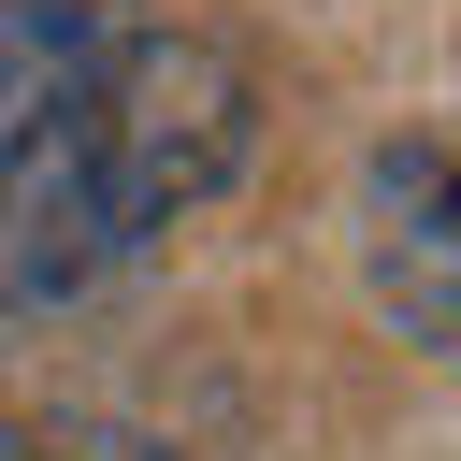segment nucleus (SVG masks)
Returning <instances> with one entry per match:
<instances>
[{"instance_id": "f257e3e1", "label": "nucleus", "mask_w": 461, "mask_h": 461, "mask_svg": "<svg viewBox=\"0 0 461 461\" xmlns=\"http://www.w3.org/2000/svg\"><path fill=\"white\" fill-rule=\"evenodd\" d=\"M259 86L202 29H115L58 101L0 130V331L144 259L173 216H202L245 173Z\"/></svg>"}, {"instance_id": "f03ea898", "label": "nucleus", "mask_w": 461, "mask_h": 461, "mask_svg": "<svg viewBox=\"0 0 461 461\" xmlns=\"http://www.w3.org/2000/svg\"><path fill=\"white\" fill-rule=\"evenodd\" d=\"M360 288L389 303V331L461 360V144L389 130L360 158Z\"/></svg>"}, {"instance_id": "7ed1b4c3", "label": "nucleus", "mask_w": 461, "mask_h": 461, "mask_svg": "<svg viewBox=\"0 0 461 461\" xmlns=\"http://www.w3.org/2000/svg\"><path fill=\"white\" fill-rule=\"evenodd\" d=\"M115 29H130V0H0V130L29 101H58Z\"/></svg>"}, {"instance_id": "20e7f679", "label": "nucleus", "mask_w": 461, "mask_h": 461, "mask_svg": "<svg viewBox=\"0 0 461 461\" xmlns=\"http://www.w3.org/2000/svg\"><path fill=\"white\" fill-rule=\"evenodd\" d=\"M0 461H72V447H29V432H0Z\"/></svg>"}, {"instance_id": "39448f33", "label": "nucleus", "mask_w": 461, "mask_h": 461, "mask_svg": "<svg viewBox=\"0 0 461 461\" xmlns=\"http://www.w3.org/2000/svg\"><path fill=\"white\" fill-rule=\"evenodd\" d=\"M72 461H144V447H72Z\"/></svg>"}]
</instances>
